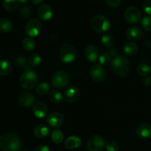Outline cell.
<instances>
[{"label": "cell", "mask_w": 151, "mask_h": 151, "mask_svg": "<svg viewBox=\"0 0 151 151\" xmlns=\"http://www.w3.org/2000/svg\"><path fill=\"white\" fill-rule=\"evenodd\" d=\"M32 111L35 116L38 119H42L45 117L48 112V108L47 105L43 102H38L33 105Z\"/></svg>", "instance_id": "14"}, {"label": "cell", "mask_w": 151, "mask_h": 151, "mask_svg": "<svg viewBox=\"0 0 151 151\" xmlns=\"http://www.w3.org/2000/svg\"><path fill=\"white\" fill-rule=\"evenodd\" d=\"M28 61L30 67H35L41 63V57L38 53H32L28 58Z\"/></svg>", "instance_id": "28"}, {"label": "cell", "mask_w": 151, "mask_h": 151, "mask_svg": "<svg viewBox=\"0 0 151 151\" xmlns=\"http://www.w3.org/2000/svg\"><path fill=\"white\" fill-rule=\"evenodd\" d=\"M91 28L97 32H104L111 27V22L106 16L97 15L91 19L90 22Z\"/></svg>", "instance_id": "4"}, {"label": "cell", "mask_w": 151, "mask_h": 151, "mask_svg": "<svg viewBox=\"0 0 151 151\" xmlns=\"http://www.w3.org/2000/svg\"><path fill=\"white\" fill-rule=\"evenodd\" d=\"M63 116L59 112H52L47 118V122L52 128H58L63 123Z\"/></svg>", "instance_id": "12"}, {"label": "cell", "mask_w": 151, "mask_h": 151, "mask_svg": "<svg viewBox=\"0 0 151 151\" xmlns=\"http://www.w3.org/2000/svg\"><path fill=\"white\" fill-rule=\"evenodd\" d=\"M106 148L107 151H118L119 150V145L115 141H109L106 143Z\"/></svg>", "instance_id": "34"}, {"label": "cell", "mask_w": 151, "mask_h": 151, "mask_svg": "<svg viewBox=\"0 0 151 151\" xmlns=\"http://www.w3.org/2000/svg\"><path fill=\"white\" fill-rule=\"evenodd\" d=\"M13 29V23L10 19L7 18L0 19V32L7 33L10 32Z\"/></svg>", "instance_id": "22"}, {"label": "cell", "mask_w": 151, "mask_h": 151, "mask_svg": "<svg viewBox=\"0 0 151 151\" xmlns=\"http://www.w3.org/2000/svg\"><path fill=\"white\" fill-rule=\"evenodd\" d=\"M69 82V75L65 71H58L52 76L51 83L55 88H63Z\"/></svg>", "instance_id": "6"}, {"label": "cell", "mask_w": 151, "mask_h": 151, "mask_svg": "<svg viewBox=\"0 0 151 151\" xmlns=\"http://www.w3.org/2000/svg\"><path fill=\"white\" fill-rule=\"evenodd\" d=\"M122 0H106V2L109 7H116L120 4Z\"/></svg>", "instance_id": "38"}, {"label": "cell", "mask_w": 151, "mask_h": 151, "mask_svg": "<svg viewBox=\"0 0 151 151\" xmlns=\"http://www.w3.org/2000/svg\"><path fill=\"white\" fill-rule=\"evenodd\" d=\"M53 12L51 7L48 4H42L38 10V16L41 20L48 21L52 17Z\"/></svg>", "instance_id": "16"}, {"label": "cell", "mask_w": 151, "mask_h": 151, "mask_svg": "<svg viewBox=\"0 0 151 151\" xmlns=\"http://www.w3.org/2000/svg\"><path fill=\"white\" fill-rule=\"evenodd\" d=\"M12 66L10 61L7 60H3L0 61V75L6 76L11 72Z\"/></svg>", "instance_id": "25"}, {"label": "cell", "mask_w": 151, "mask_h": 151, "mask_svg": "<svg viewBox=\"0 0 151 151\" xmlns=\"http://www.w3.org/2000/svg\"><path fill=\"white\" fill-rule=\"evenodd\" d=\"M126 36L131 41H137L142 36V30L139 27H132L127 30Z\"/></svg>", "instance_id": "19"}, {"label": "cell", "mask_w": 151, "mask_h": 151, "mask_svg": "<svg viewBox=\"0 0 151 151\" xmlns=\"http://www.w3.org/2000/svg\"><path fill=\"white\" fill-rule=\"evenodd\" d=\"M23 47L27 51H32L35 48V42L33 39L29 38H24L22 41Z\"/></svg>", "instance_id": "30"}, {"label": "cell", "mask_w": 151, "mask_h": 151, "mask_svg": "<svg viewBox=\"0 0 151 151\" xmlns=\"http://www.w3.org/2000/svg\"><path fill=\"white\" fill-rule=\"evenodd\" d=\"M123 52L128 55H134L138 51V46L134 42H128L123 47Z\"/></svg>", "instance_id": "23"}, {"label": "cell", "mask_w": 151, "mask_h": 151, "mask_svg": "<svg viewBox=\"0 0 151 151\" xmlns=\"http://www.w3.org/2000/svg\"><path fill=\"white\" fill-rule=\"evenodd\" d=\"M50 128L46 125H38L34 128L33 134L36 137L40 139H43L47 137V136L50 134Z\"/></svg>", "instance_id": "20"}, {"label": "cell", "mask_w": 151, "mask_h": 151, "mask_svg": "<svg viewBox=\"0 0 151 151\" xmlns=\"http://www.w3.org/2000/svg\"><path fill=\"white\" fill-rule=\"evenodd\" d=\"M36 93L38 95L44 96L48 94L50 91V85L46 82H42L38 84L36 87Z\"/></svg>", "instance_id": "29"}, {"label": "cell", "mask_w": 151, "mask_h": 151, "mask_svg": "<svg viewBox=\"0 0 151 151\" xmlns=\"http://www.w3.org/2000/svg\"><path fill=\"white\" fill-rule=\"evenodd\" d=\"M111 66L112 71L120 78H126L129 75L131 70L129 60L122 55L114 58L111 60Z\"/></svg>", "instance_id": "2"}, {"label": "cell", "mask_w": 151, "mask_h": 151, "mask_svg": "<svg viewBox=\"0 0 151 151\" xmlns=\"http://www.w3.org/2000/svg\"><path fill=\"white\" fill-rule=\"evenodd\" d=\"M18 102L20 106L25 108H29L33 106L35 103V97L29 91H23L20 93L18 97Z\"/></svg>", "instance_id": "11"}, {"label": "cell", "mask_w": 151, "mask_h": 151, "mask_svg": "<svg viewBox=\"0 0 151 151\" xmlns=\"http://www.w3.org/2000/svg\"><path fill=\"white\" fill-rule=\"evenodd\" d=\"M144 84L146 86H151V77H147L144 80Z\"/></svg>", "instance_id": "40"}, {"label": "cell", "mask_w": 151, "mask_h": 151, "mask_svg": "<svg viewBox=\"0 0 151 151\" xmlns=\"http://www.w3.org/2000/svg\"><path fill=\"white\" fill-rule=\"evenodd\" d=\"M142 25L145 30L151 32V16H145L143 18Z\"/></svg>", "instance_id": "33"}, {"label": "cell", "mask_w": 151, "mask_h": 151, "mask_svg": "<svg viewBox=\"0 0 151 151\" xmlns=\"http://www.w3.org/2000/svg\"><path fill=\"white\" fill-rule=\"evenodd\" d=\"M80 92L78 87L71 86L66 90L64 94V100L68 103H74L79 98Z\"/></svg>", "instance_id": "13"}, {"label": "cell", "mask_w": 151, "mask_h": 151, "mask_svg": "<svg viewBox=\"0 0 151 151\" xmlns=\"http://www.w3.org/2000/svg\"><path fill=\"white\" fill-rule=\"evenodd\" d=\"M19 3H22V4H24V3L27 2L28 0H18Z\"/></svg>", "instance_id": "43"}, {"label": "cell", "mask_w": 151, "mask_h": 151, "mask_svg": "<svg viewBox=\"0 0 151 151\" xmlns=\"http://www.w3.org/2000/svg\"><path fill=\"white\" fill-rule=\"evenodd\" d=\"M51 139L55 144H60L63 141L64 135L58 129H55L52 131L51 134Z\"/></svg>", "instance_id": "27"}, {"label": "cell", "mask_w": 151, "mask_h": 151, "mask_svg": "<svg viewBox=\"0 0 151 151\" xmlns=\"http://www.w3.org/2000/svg\"><path fill=\"white\" fill-rule=\"evenodd\" d=\"M136 134L142 138H150L151 137V125L146 122L139 124L136 128Z\"/></svg>", "instance_id": "15"}, {"label": "cell", "mask_w": 151, "mask_h": 151, "mask_svg": "<svg viewBox=\"0 0 151 151\" xmlns=\"http://www.w3.org/2000/svg\"><path fill=\"white\" fill-rule=\"evenodd\" d=\"M143 10L147 14H151V0H146L144 3H143Z\"/></svg>", "instance_id": "37"}, {"label": "cell", "mask_w": 151, "mask_h": 151, "mask_svg": "<svg viewBox=\"0 0 151 151\" xmlns=\"http://www.w3.org/2000/svg\"><path fill=\"white\" fill-rule=\"evenodd\" d=\"M34 151H50V149L48 146L41 145L36 146L34 149Z\"/></svg>", "instance_id": "39"}, {"label": "cell", "mask_w": 151, "mask_h": 151, "mask_svg": "<svg viewBox=\"0 0 151 151\" xmlns=\"http://www.w3.org/2000/svg\"><path fill=\"white\" fill-rule=\"evenodd\" d=\"M20 13L22 18H24V19H27V18H29L31 16L30 7H27V6L23 7L22 8V10H21Z\"/></svg>", "instance_id": "36"}, {"label": "cell", "mask_w": 151, "mask_h": 151, "mask_svg": "<svg viewBox=\"0 0 151 151\" xmlns=\"http://www.w3.org/2000/svg\"><path fill=\"white\" fill-rule=\"evenodd\" d=\"M109 52H110V55H111V56H115L116 55V49H114V48H112L111 50H110V51H109Z\"/></svg>", "instance_id": "42"}, {"label": "cell", "mask_w": 151, "mask_h": 151, "mask_svg": "<svg viewBox=\"0 0 151 151\" xmlns=\"http://www.w3.org/2000/svg\"><path fill=\"white\" fill-rule=\"evenodd\" d=\"M21 146L20 138L15 133L6 132L0 136V149L2 151H18Z\"/></svg>", "instance_id": "1"}, {"label": "cell", "mask_w": 151, "mask_h": 151, "mask_svg": "<svg viewBox=\"0 0 151 151\" xmlns=\"http://www.w3.org/2000/svg\"><path fill=\"white\" fill-rule=\"evenodd\" d=\"M100 65H108L111 62V55L108 53H103L99 57Z\"/></svg>", "instance_id": "35"}, {"label": "cell", "mask_w": 151, "mask_h": 151, "mask_svg": "<svg viewBox=\"0 0 151 151\" xmlns=\"http://www.w3.org/2000/svg\"><path fill=\"white\" fill-rule=\"evenodd\" d=\"M42 25L40 21L37 19H32L26 24L24 30L29 37H35L39 35L41 31Z\"/></svg>", "instance_id": "8"}, {"label": "cell", "mask_w": 151, "mask_h": 151, "mask_svg": "<svg viewBox=\"0 0 151 151\" xmlns=\"http://www.w3.org/2000/svg\"><path fill=\"white\" fill-rule=\"evenodd\" d=\"M106 145L101 136L94 135L88 139L86 147L88 151H101L106 147Z\"/></svg>", "instance_id": "7"}, {"label": "cell", "mask_w": 151, "mask_h": 151, "mask_svg": "<svg viewBox=\"0 0 151 151\" xmlns=\"http://www.w3.org/2000/svg\"><path fill=\"white\" fill-rule=\"evenodd\" d=\"M90 76L91 79L97 83L103 82L106 78V73L104 68L100 64H95L90 69Z\"/></svg>", "instance_id": "9"}, {"label": "cell", "mask_w": 151, "mask_h": 151, "mask_svg": "<svg viewBox=\"0 0 151 151\" xmlns=\"http://www.w3.org/2000/svg\"><path fill=\"white\" fill-rule=\"evenodd\" d=\"M151 68L146 63H141L137 67V73L141 76H147L148 74L150 73Z\"/></svg>", "instance_id": "31"}, {"label": "cell", "mask_w": 151, "mask_h": 151, "mask_svg": "<svg viewBox=\"0 0 151 151\" xmlns=\"http://www.w3.org/2000/svg\"><path fill=\"white\" fill-rule=\"evenodd\" d=\"M31 2L32 3L35 5H38V4H40L43 1V0H30Z\"/></svg>", "instance_id": "41"}, {"label": "cell", "mask_w": 151, "mask_h": 151, "mask_svg": "<svg viewBox=\"0 0 151 151\" xmlns=\"http://www.w3.org/2000/svg\"><path fill=\"white\" fill-rule=\"evenodd\" d=\"M38 76L34 71L31 69L25 70L19 80L20 86L26 90H31L36 86Z\"/></svg>", "instance_id": "3"}, {"label": "cell", "mask_w": 151, "mask_h": 151, "mask_svg": "<svg viewBox=\"0 0 151 151\" xmlns=\"http://www.w3.org/2000/svg\"><path fill=\"white\" fill-rule=\"evenodd\" d=\"M81 144H82V141L79 137L76 136H71L66 139L64 146L68 150H72V149L78 148L81 147Z\"/></svg>", "instance_id": "17"}, {"label": "cell", "mask_w": 151, "mask_h": 151, "mask_svg": "<svg viewBox=\"0 0 151 151\" xmlns=\"http://www.w3.org/2000/svg\"><path fill=\"white\" fill-rule=\"evenodd\" d=\"M59 56L63 63H72L76 58V50L72 44H64L60 47Z\"/></svg>", "instance_id": "5"}, {"label": "cell", "mask_w": 151, "mask_h": 151, "mask_svg": "<svg viewBox=\"0 0 151 151\" xmlns=\"http://www.w3.org/2000/svg\"><path fill=\"white\" fill-rule=\"evenodd\" d=\"M15 63H16V66H18L19 69H23L24 70L30 69H29L30 66L29 64V61L24 56H18V57H16L15 58Z\"/></svg>", "instance_id": "24"}, {"label": "cell", "mask_w": 151, "mask_h": 151, "mask_svg": "<svg viewBox=\"0 0 151 151\" xmlns=\"http://www.w3.org/2000/svg\"><path fill=\"white\" fill-rule=\"evenodd\" d=\"M125 18L131 24L137 23L141 19V12L137 7H129L125 11Z\"/></svg>", "instance_id": "10"}, {"label": "cell", "mask_w": 151, "mask_h": 151, "mask_svg": "<svg viewBox=\"0 0 151 151\" xmlns=\"http://www.w3.org/2000/svg\"><path fill=\"white\" fill-rule=\"evenodd\" d=\"M49 97H50V100L52 103H55V104L61 103L63 100V97L62 95V94L60 91H57V90H53V91H52L50 93V94H49Z\"/></svg>", "instance_id": "26"}, {"label": "cell", "mask_w": 151, "mask_h": 151, "mask_svg": "<svg viewBox=\"0 0 151 151\" xmlns=\"http://www.w3.org/2000/svg\"><path fill=\"white\" fill-rule=\"evenodd\" d=\"M2 6L7 12L13 13L19 8V2L18 0H3Z\"/></svg>", "instance_id": "21"}, {"label": "cell", "mask_w": 151, "mask_h": 151, "mask_svg": "<svg viewBox=\"0 0 151 151\" xmlns=\"http://www.w3.org/2000/svg\"><path fill=\"white\" fill-rule=\"evenodd\" d=\"M85 56L90 62H95L99 58L97 49L93 45H88L85 49Z\"/></svg>", "instance_id": "18"}, {"label": "cell", "mask_w": 151, "mask_h": 151, "mask_svg": "<svg viewBox=\"0 0 151 151\" xmlns=\"http://www.w3.org/2000/svg\"><path fill=\"white\" fill-rule=\"evenodd\" d=\"M101 41L103 45L106 47H111L114 45V43L113 36L110 34H106V35H103L102 37Z\"/></svg>", "instance_id": "32"}]
</instances>
